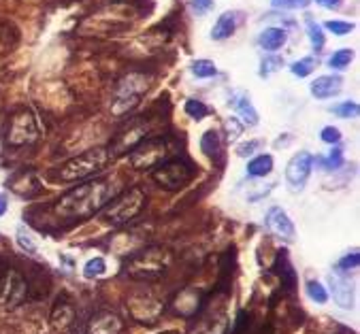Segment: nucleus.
I'll use <instances>...</instances> for the list:
<instances>
[{"instance_id":"22","label":"nucleus","mask_w":360,"mask_h":334,"mask_svg":"<svg viewBox=\"0 0 360 334\" xmlns=\"http://www.w3.org/2000/svg\"><path fill=\"white\" fill-rule=\"evenodd\" d=\"M316 66H318V60L311 58V55H307V58H301L299 62H295L290 66V71H292V75H297V77L303 79V77H309L316 71Z\"/></svg>"},{"instance_id":"21","label":"nucleus","mask_w":360,"mask_h":334,"mask_svg":"<svg viewBox=\"0 0 360 334\" xmlns=\"http://www.w3.org/2000/svg\"><path fill=\"white\" fill-rule=\"evenodd\" d=\"M192 73L198 77V79H209V77H215L218 75V66H215L211 60H194L192 62Z\"/></svg>"},{"instance_id":"39","label":"nucleus","mask_w":360,"mask_h":334,"mask_svg":"<svg viewBox=\"0 0 360 334\" xmlns=\"http://www.w3.org/2000/svg\"><path fill=\"white\" fill-rule=\"evenodd\" d=\"M316 3H318L320 7H324V9L337 11V9H341V5H343V0H316Z\"/></svg>"},{"instance_id":"32","label":"nucleus","mask_w":360,"mask_h":334,"mask_svg":"<svg viewBox=\"0 0 360 334\" xmlns=\"http://www.w3.org/2000/svg\"><path fill=\"white\" fill-rule=\"evenodd\" d=\"M311 0H271L273 9H305Z\"/></svg>"},{"instance_id":"36","label":"nucleus","mask_w":360,"mask_h":334,"mask_svg":"<svg viewBox=\"0 0 360 334\" xmlns=\"http://www.w3.org/2000/svg\"><path fill=\"white\" fill-rule=\"evenodd\" d=\"M281 66V58H266V60H262V69H260V75L262 77H269L273 71H277Z\"/></svg>"},{"instance_id":"16","label":"nucleus","mask_w":360,"mask_h":334,"mask_svg":"<svg viewBox=\"0 0 360 334\" xmlns=\"http://www.w3.org/2000/svg\"><path fill=\"white\" fill-rule=\"evenodd\" d=\"M311 94L320 100H326V98H333L337 96L341 90H343V79L339 75H322L318 77L314 84H311Z\"/></svg>"},{"instance_id":"20","label":"nucleus","mask_w":360,"mask_h":334,"mask_svg":"<svg viewBox=\"0 0 360 334\" xmlns=\"http://www.w3.org/2000/svg\"><path fill=\"white\" fill-rule=\"evenodd\" d=\"M273 171V158L271 156H256L254 160H250L248 164V173L252 177H266Z\"/></svg>"},{"instance_id":"13","label":"nucleus","mask_w":360,"mask_h":334,"mask_svg":"<svg viewBox=\"0 0 360 334\" xmlns=\"http://www.w3.org/2000/svg\"><path fill=\"white\" fill-rule=\"evenodd\" d=\"M229 107H233V109L237 111V115L241 117V123H243V126H256V123L260 121L258 111L254 109V105H252L248 92H241V90L233 92V94H231V100H229Z\"/></svg>"},{"instance_id":"14","label":"nucleus","mask_w":360,"mask_h":334,"mask_svg":"<svg viewBox=\"0 0 360 334\" xmlns=\"http://www.w3.org/2000/svg\"><path fill=\"white\" fill-rule=\"evenodd\" d=\"M124 328V321L111 313V311H101L96 313L90 323H88V334H120Z\"/></svg>"},{"instance_id":"3","label":"nucleus","mask_w":360,"mask_h":334,"mask_svg":"<svg viewBox=\"0 0 360 334\" xmlns=\"http://www.w3.org/2000/svg\"><path fill=\"white\" fill-rule=\"evenodd\" d=\"M111 160V154L109 149L105 147H94V149H88L75 158H70L68 162H64L60 168H58V177L60 181H82V179H90L92 175L101 173L107 162Z\"/></svg>"},{"instance_id":"12","label":"nucleus","mask_w":360,"mask_h":334,"mask_svg":"<svg viewBox=\"0 0 360 334\" xmlns=\"http://www.w3.org/2000/svg\"><path fill=\"white\" fill-rule=\"evenodd\" d=\"M328 286H330L335 302L341 309H352L354 307V288H352L349 279L339 269L328 275Z\"/></svg>"},{"instance_id":"40","label":"nucleus","mask_w":360,"mask_h":334,"mask_svg":"<svg viewBox=\"0 0 360 334\" xmlns=\"http://www.w3.org/2000/svg\"><path fill=\"white\" fill-rule=\"evenodd\" d=\"M7 209H9V203H7V198L0 194V218H3L5 213H7Z\"/></svg>"},{"instance_id":"35","label":"nucleus","mask_w":360,"mask_h":334,"mask_svg":"<svg viewBox=\"0 0 360 334\" xmlns=\"http://www.w3.org/2000/svg\"><path fill=\"white\" fill-rule=\"evenodd\" d=\"M320 139L324 141V143H339L341 141V130L339 128H335V126H326V128H322V135H320Z\"/></svg>"},{"instance_id":"8","label":"nucleus","mask_w":360,"mask_h":334,"mask_svg":"<svg viewBox=\"0 0 360 334\" xmlns=\"http://www.w3.org/2000/svg\"><path fill=\"white\" fill-rule=\"evenodd\" d=\"M39 137V128H37V119L32 117V113L28 111H20L9 119L7 126V143L9 145H26L32 143Z\"/></svg>"},{"instance_id":"26","label":"nucleus","mask_w":360,"mask_h":334,"mask_svg":"<svg viewBox=\"0 0 360 334\" xmlns=\"http://www.w3.org/2000/svg\"><path fill=\"white\" fill-rule=\"evenodd\" d=\"M105 271H107V262L103 258H94L84 266V277L86 279H96V277H103Z\"/></svg>"},{"instance_id":"18","label":"nucleus","mask_w":360,"mask_h":334,"mask_svg":"<svg viewBox=\"0 0 360 334\" xmlns=\"http://www.w3.org/2000/svg\"><path fill=\"white\" fill-rule=\"evenodd\" d=\"M275 262L281 264V271L275 269L277 275H279V279H281V286L285 288V292H295V288H297V273H295V269H292L290 260H288L285 251H279V255H277Z\"/></svg>"},{"instance_id":"17","label":"nucleus","mask_w":360,"mask_h":334,"mask_svg":"<svg viewBox=\"0 0 360 334\" xmlns=\"http://www.w3.org/2000/svg\"><path fill=\"white\" fill-rule=\"evenodd\" d=\"M285 41H288V34H285V30L283 28H264L262 32H260V36H258V43H260V47L264 49V51H277V49H281L283 45H285Z\"/></svg>"},{"instance_id":"1","label":"nucleus","mask_w":360,"mask_h":334,"mask_svg":"<svg viewBox=\"0 0 360 334\" xmlns=\"http://www.w3.org/2000/svg\"><path fill=\"white\" fill-rule=\"evenodd\" d=\"M115 189L105 179H88L82 185L68 189L62 198L56 200V213L62 220L82 222L101 213L113 198Z\"/></svg>"},{"instance_id":"33","label":"nucleus","mask_w":360,"mask_h":334,"mask_svg":"<svg viewBox=\"0 0 360 334\" xmlns=\"http://www.w3.org/2000/svg\"><path fill=\"white\" fill-rule=\"evenodd\" d=\"M241 132H243V123H241L237 117H231V119L226 121V139L233 143V141H237V139H239Z\"/></svg>"},{"instance_id":"9","label":"nucleus","mask_w":360,"mask_h":334,"mask_svg":"<svg viewBox=\"0 0 360 334\" xmlns=\"http://www.w3.org/2000/svg\"><path fill=\"white\" fill-rule=\"evenodd\" d=\"M314 168V154L309 152H299L297 156H292V160L285 166V181L292 185V189L301 192L303 185L307 183L309 175Z\"/></svg>"},{"instance_id":"6","label":"nucleus","mask_w":360,"mask_h":334,"mask_svg":"<svg viewBox=\"0 0 360 334\" xmlns=\"http://www.w3.org/2000/svg\"><path fill=\"white\" fill-rule=\"evenodd\" d=\"M192 177H194V166L186 158H173V160L160 162L152 171V179L169 192L184 189L192 181Z\"/></svg>"},{"instance_id":"24","label":"nucleus","mask_w":360,"mask_h":334,"mask_svg":"<svg viewBox=\"0 0 360 334\" xmlns=\"http://www.w3.org/2000/svg\"><path fill=\"white\" fill-rule=\"evenodd\" d=\"M314 162H320V166H322L324 171H337V168H341V164H343V149L335 147L326 158H314Z\"/></svg>"},{"instance_id":"7","label":"nucleus","mask_w":360,"mask_h":334,"mask_svg":"<svg viewBox=\"0 0 360 334\" xmlns=\"http://www.w3.org/2000/svg\"><path fill=\"white\" fill-rule=\"evenodd\" d=\"M169 154V141L162 139V137H146L141 143H136L132 149H130V156H128V162L134 166V168H156L160 162H165Z\"/></svg>"},{"instance_id":"34","label":"nucleus","mask_w":360,"mask_h":334,"mask_svg":"<svg viewBox=\"0 0 360 334\" xmlns=\"http://www.w3.org/2000/svg\"><path fill=\"white\" fill-rule=\"evenodd\" d=\"M358 262H360L358 251H352V255H345L343 260H339L337 269H339L341 273H345V271H349V269H358Z\"/></svg>"},{"instance_id":"29","label":"nucleus","mask_w":360,"mask_h":334,"mask_svg":"<svg viewBox=\"0 0 360 334\" xmlns=\"http://www.w3.org/2000/svg\"><path fill=\"white\" fill-rule=\"evenodd\" d=\"M307 294L318 305H326L328 302V292H326V288L320 281H307Z\"/></svg>"},{"instance_id":"25","label":"nucleus","mask_w":360,"mask_h":334,"mask_svg":"<svg viewBox=\"0 0 360 334\" xmlns=\"http://www.w3.org/2000/svg\"><path fill=\"white\" fill-rule=\"evenodd\" d=\"M186 113H188V117H192V119H196V121H200V119H205L207 115H209V107L202 102V100H196V98H190L188 102H186Z\"/></svg>"},{"instance_id":"27","label":"nucleus","mask_w":360,"mask_h":334,"mask_svg":"<svg viewBox=\"0 0 360 334\" xmlns=\"http://www.w3.org/2000/svg\"><path fill=\"white\" fill-rule=\"evenodd\" d=\"M307 34H309V41L314 45L316 51H320L324 47V32H322V26L314 20H307Z\"/></svg>"},{"instance_id":"4","label":"nucleus","mask_w":360,"mask_h":334,"mask_svg":"<svg viewBox=\"0 0 360 334\" xmlns=\"http://www.w3.org/2000/svg\"><path fill=\"white\" fill-rule=\"evenodd\" d=\"M167 269V253L160 247H148L139 253H134L128 260L126 273L132 279H141V281H152L165 275Z\"/></svg>"},{"instance_id":"41","label":"nucleus","mask_w":360,"mask_h":334,"mask_svg":"<svg viewBox=\"0 0 360 334\" xmlns=\"http://www.w3.org/2000/svg\"><path fill=\"white\" fill-rule=\"evenodd\" d=\"M167 334H175V332H167Z\"/></svg>"},{"instance_id":"37","label":"nucleus","mask_w":360,"mask_h":334,"mask_svg":"<svg viewBox=\"0 0 360 334\" xmlns=\"http://www.w3.org/2000/svg\"><path fill=\"white\" fill-rule=\"evenodd\" d=\"M258 149H260V141H248V143L237 147V156L248 158V156H254V152H258Z\"/></svg>"},{"instance_id":"10","label":"nucleus","mask_w":360,"mask_h":334,"mask_svg":"<svg viewBox=\"0 0 360 334\" xmlns=\"http://www.w3.org/2000/svg\"><path fill=\"white\" fill-rule=\"evenodd\" d=\"M146 121H132L126 130H122L120 135L113 139V143L109 145V154L111 156H122L126 152H130L136 143H141L146 139Z\"/></svg>"},{"instance_id":"28","label":"nucleus","mask_w":360,"mask_h":334,"mask_svg":"<svg viewBox=\"0 0 360 334\" xmlns=\"http://www.w3.org/2000/svg\"><path fill=\"white\" fill-rule=\"evenodd\" d=\"M333 113L339 115L341 119H349V117H358L360 107H358V102H354V100H345V102H341V105H335V107H333Z\"/></svg>"},{"instance_id":"38","label":"nucleus","mask_w":360,"mask_h":334,"mask_svg":"<svg viewBox=\"0 0 360 334\" xmlns=\"http://www.w3.org/2000/svg\"><path fill=\"white\" fill-rule=\"evenodd\" d=\"M192 7H194V11L198 15H205L215 7V3H213V0H192Z\"/></svg>"},{"instance_id":"5","label":"nucleus","mask_w":360,"mask_h":334,"mask_svg":"<svg viewBox=\"0 0 360 334\" xmlns=\"http://www.w3.org/2000/svg\"><path fill=\"white\" fill-rule=\"evenodd\" d=\"M148 90V79L141 73H130L126 77H122L115 86V96H113V105H111V113L115 117H122L126 113H130L139 102L141 96Z\"/></svg>"},{"instance_id":"19","label":"nucleus","mask_w":360,"mask_h":334,"mask_svg":"<svg viewBox=\"0 0 360 334\" xmlns=\"http://www.w3.org/2000/svg\"><path fill=\"white\" fill-rule=\"evenodd\" d=\"M200 149L209 156V158H215L222 149V141H220V135L215 130H207L205 135L200 137Z\"/></svg>"},{"instance_id":"30","label":"nucleus","mask_w":360,"mask_h":334,"mask_svg":"<svg viewBox=\"0 0 360 334\" xmlns=\"http://www.w3.org/2000/svg\"><path fill=\"white\" fill-rule=\"evenodd\" d=\"M18 245L26 251V253H37V245H34V241H32V236H30V232L22 226V228H18Z\"/></svg>"},{"instance_id":"15","label":"nucleus","mask_w":360,"mask_h":334,"mask_svg":"<svg viewBox=\"0 0 360 334\" xmlns=\"http://www.w3.org/2000/svg\"><path fill=\"white\" fill-rule=\"evenodd\" d=\"M241 22H243V13L241 11H226V13H222L218 18V22H215L213 30H211V39L213 41H224V39L233 36Z\"/></svg>"},{"instance_id":"23","label":"nucleus","mask_w":360,"mask_h":334,"mask_svg":"<svg viewBox=\"0 0 360 334\" xmlns=\"http://www.w3.org/2000/svg\"><path fill=\"white\" fill-rule=\"evenodd\" d=\"M352 60H354V51L345 47V49L335 51V53L328 58V66H330V69H335V71H343V69H347Z\"/></svg>"},{"instance_id":"11","label":"nucleus","mask_w":360,"mask_h":334,"mask_svg":"<svg viewBox=\"0 0 360 334\" xmlns=\"http://www.w3.org/2000/svg\"><path fill=\"white\" fill-rule=\"evenodd\" d=\"M264 224H266V228H269L275 236H279V239L285 241V243H292L295 236H297V230H295L292 220L288 218V213H285L281 207L269 209V213H266V218H264Z\"/></svg>"},{"instance_id":"2","label":"nucleus","mask_w":360,"mask_h":334,"mask_svg":"<svg viewBox=\"0 0 360 334\" xmlns=\"http://www.w3.org/2000/svg\"><path fill=\"white\" fill-rule=\"evenodd\" d=\"M148 205V194L143 187H130L122 192L117 198H111V203L101 211L103 220L111 226H124L132 222Z\"/></svg>"},{"instance_id":"31","label":"nucleus","mask_w":360,"mask_h":334,"mask_svg":"<svg viewBox=\"0 0 360 334\" xmlns=\"http://www.w3.org/2000/svg\"><path fill=\"white\" fill-rule=\"evenodd\" d=\"M326 30H330V32L337 34V36H345V34H349V32L354 30V24H349V22H339V20H328V22H326Z\"/></svg>"}]
</instances>
